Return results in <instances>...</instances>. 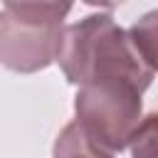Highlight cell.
<instances>
[{"label": "cell", "instance_id": "277c9868", "mask_svg": "<svg viewBox=\"0 0 158 158\" xmlns=\"http://www.w3.org/2000/svg\"><path fill=\"white\" fill-rule=\"evenodd\" d=\"M52 158H114V153L99 146L77 121H69L54 138Z\"/></svg>", "mask_w": 158, "mask_h": 158}, {"label": "cell", "instance_id": "3957f363", "mask_svg": "<svg viewBox=\"0 0 158 158\" xmlns=\"http://www.w3.org/2000/svg\"><path fill=\"white\" fill-rule=\"evenodd\" d=\"M141 89L123 79H101L79 86L74 96L77 123L106 151H123L143 123Z\"/></svg>", "mask_w": 158, "mask_h": 158}, {"label": "cell", "instance_id": "6da1fadb", "mask_svg": "<svg viewBox=\"0 0 158 158\" xmlns=\"http://www.w3.org/2000/svg\"><path fill=\"white\" fill-rule=\"evenodd\" d=\"M57 62L69 84L86 86L101 79H123L146 91L156 77V54L143 49L128 30L106 12L86 15L64 27Z\"/></svg>", "mask_w": 158, "mask_h": 158}, {"label": "cell", "instance_id": "7a4b0ae2", "mask_svg": "<svg viewBox=\"0 0 158 158\" xmlns=\"http://www.w3.org/2000/svg\"><path fill=\"white\" fill-rule=\"evenodd\" d=\"M69 2H5L0 10V64L35 74L57 62Z\"/></svg>", "mask_w": 158, "mask_h": 158}]
</instances>
